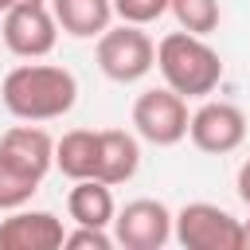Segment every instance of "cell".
I'll list each match as a JSON object with an SVG mask.
<instances>
[{
    "mask_svg": "<svg viewBox=\"0 0 250 250\" xmlns=\"http://www.w3.org/2000/svg\"><path fill=\"white\" fill-rule=\"evenodd\" d=\"M0 160L43 180L51 168H55V141L47 129H39L35 121H23V125H12L4 137H0Z\"/></svg>",
    "mask_w": 250,
    "mask_h": 250,
    "instance_id": "30bf717a",
    "label": "cell"
},
{
    "mask_svg": "<svg viewBox=\"0 0 250 250\" xmlns=\"http://www.w3.org/2000/svg\"><path fill=\"white\" fill-rule=\"evenodd\" d=\"M39 184L43 180H35V176H27V172H20V168H12V164L0 160V211L27 207L31 195L39 191Z\"/></svg>",
    "mask_w": 250,
    "mask_h": 250,
    "instance_id": "2e32d148",
    "label": "cell"
},
{
    "mask_svg": "<svg viewBox=\"0 0 250 250\" xmlns=\"http://www.w3.org/2000/svg\"><path fill=\"white\" fill-rule=\"evenodd\" d=\"M62 238V219L51 211L16 207L8 219H0V250H59Z\"/></svg>",
    "mask_w": 250,
    "mask_h": 250,
    "instance_id": "9c48e42d",
    "label": "cell"
},
{
    "mask_svg": "<svg viewBox=\"0 0 250 250\" xmlns=\"http://www.w3.org/2000/svg\"><path fill=\"white\" fill-rule=\"evenodd\" d=\"M156 70H160L164 86L176 90L180 98H207L223 82L219 51L207 43V35H191L184 27L168 31L156 43Z\"/></svg>",
    "mask_w": 250,
    "mask_h": 250,
    "instance_id": "7a4b0ae2",
    "label": "cell"
},
{
    "mask_svg": "<svg viewBox=\"0 0 250 250\" xmlns=\"http://www.w3.org/2000/svg\"><path fill=\"white\" fill-rule=\"evenodd\" d=\"M234 191H238V199L250 207V156L242 160V168H238V176H234Z\"/></svg>",
    "mask_w": 250,
    "mask_h": 250,
    "instance_id": "d6986e66",
    "label": "cell"
},
{
    "mask_svg": "<svg viewBox=\"0 0 250 250\" xmlns=\"http://www.w3.org/2000/svg\"><path fill=\"white\" fill-rule=\"evenodd\" d=\"M55 168L66 180H90L98 172V133L94 129H70L55 141Z\"/></svg>",
    "mask_w": 250,
    "mask_h": 250,
    "instance_id": "5bb4252c",
    "label": "cell"
},
{
    "mask_svg": "<svg viewBox=\"0 0 250 250\" xmlns=\"http://www.w3.org/2000/svg\"><path fill=\"white\" fill-rule=\"evenodd\" d=\"M113 211H117V203H113L109 184H102L94 176L90 180H74V188L66 195V215L78 227H109L113 223Z\"/></svg>",
    "mask_w": 250,
    "mask_h": 250,
    "instance_id": "4fadbf2b",
    "label": "cell"
},
{
    "mask_svg": "<svg viewBox=\"0 0 250 250\" xmlns=\"http://www.w3.org/2000/svg\"><path fill=\"white\" fill-rule=\"evenodd\" d=\"M188 98H180L176 90L160 86V90H145L133 102V129L141 141L156 145V148H172L188 137Z\"/></svg>",
    "mask_w": 250,
    "mask_h": 250,
    "instance_id": "5b68a950",
    "label": "cell"
},
{
    "mask_svg": "<svg viewBox=\"0 0 250 250\" xmlns=\"http://www.w3.org/2000/svg\"><path fill=\"white\" fill-rule=\"evenodd\" d=\"M168 12L191 35H211L219 27V0H168Z\"/></svg>",
    "mask_w": 250,
    "mask_h": 250,
    "instance_id": "9a60e30c",
    "label": "cell"
},
{
    "mask_svg": "<svg viewBox=\"0 0 250 250\" xmlns=\"http://www.w3.org/2000/svg\"><path fill=\"white\" fill-rule=\"evenodd\" d=\"M62 246H70V250H113L117 242H113L109 227H78L74 223V230L62 238Z\"/></svg>",
    "mask_w": 250,
    "mask_h": 250,
    "instance_id": "ac0fdd59",
    "label": "cell"
},
{
    "mask_svg": "<svg viewBox=\"0 0 250 250\" xmlns=\"http://www.w3.org/2000/svg\"><path fill=\"white\" fill-rule=\"evenodd\" d=\"M0 102L16 121H55L78 102V78L55 62H20L4 74Z\"/></svg>",
    "mask_w": 250,
    "mask_h": 250,
    "instance_id": "6da1fadb",
    "label": "cell"
},
{
    "mask_svg": "<svg viewBox=\"0 0 250 250\" xmlns=\"http://www.w3.org/2000/svg\"><path fill=\"white\" fill-rule=\"evenodd\" d=\"M242 250H250V219H242Z\"/></svg>",
    "mask_w": 250,
    "mask_h": 250,
    "instance_id": "ffe728a7",
    "label": "cell"
},
{
    "mask_svg": "<svg viewBox=\"0 0 250 250\" xmlns=\"http://www.w3.org/2000/svg\"><path fill=\"white\" fill-rule=\"evenodd\" d=\"M188 137L199 152H211V156L234 152L246 141V113L234 102H203L188 117Z\"/></svg>",
    "mask_w": 250,
    "mask_h": 250,
    "instance_id": "ba28073f",
    "label": "cell"
},
{
    "mask_svg": "<svg viewBox=\"0 0 250 250\" xmlns=\"http://www.w3.org/2000/svg\"><path fill=\"white\" fill-rule=\"evenodd\" d=\"M94 59H98V70L109 82H121L125 86V82H141L156 66V43L137 23H117V27L109 23L98 35Z\"/></svg>",
    "mask_w": 250,
    "mask_h": 250,
    "instance_id": "3957f363",
    "label": "cell"
},
{
    "mask_svg": "<svg viewBox=\"0 0 250 250\" xmlns=\"http://www.w3.org/2000/svg\"><path fill=\"white\" fill-rule=\"evenodd\" d=\"M164 12H168V0H113V16L121 23H137V27L160 20Z\"/></svg>",
    "mask_w": 250,
    "mask_h": 250,
    "instance_id": "e0dca14e",
    "label": "cell"
},
{
    "mask_svg": "<svg viewBox=\"0 0 250 250\" xmlns=\"http://www.w3.org/2000/svg\"><path fill=\"white\" fill-rule=\"evenodd\" d=\"M113 242L125 250H160L172 238V211L160 199H133L113 211Z\"/></svg>",
    "mask_w": 250,
    "mask_h": 250,
    "instance_id": "52a82bcc",
    "label": "cell"
},
{
    "mask_svg": "<svg viewBox=\"0 0 250 250\" xmlns=\"http://www.w3.org/2000/svg\"><path fill=\"white\" fill-rule=\"evenodd\" d=\"M16 4H27V0H0V16H4L8 8H16Z\"/></svg>",
    "mask_w": 250,
    "mask_h": 250,
    "instance_id": "44dd1931",
    "label": "cell"
},
{
    "mask_svg": "<svg viewBox=\"0 0 250 250\" xmlns=\"http://www.w3.org/2000/svg\"><path fill=\"white\" fill-rule=\"evenodd\" d=\"M172 238L184 250H242V219L219 203H184L172 215Z\"/></svg>",
    "mask_w": 250,
    "mask_h": 250,
    "instance_id": "277c9868",
    "label": "cell"
},
{
    "mask_svg": "<svg viewBox=\"0 0 250 250\" xmlns=\"http://www.w3.org/2000/svg\"><path fill=\"white\" fill-rule=\"evenodd\" d=\"M55 23L74 39H98L113 23V0H47Z\"/></svg>",
    "mask_w": 250,
    "mask_h": 250,
    "instance_id": "7c38bea8",
    "label": "cell"
},
{
    "mask_svg": "<svg viewBox=\"0 0 250 250\" xmlns=\"http://www.w3.org/2000/svg\"><path fill=\"white\" fill-rule=\"evenodd\" d=\"M4 47L20 59H43L55 51L59 43V23L51 16V4L47 0H27V4H16L4 12Z\"/></svg>",
    "mask_w": 250,
    "mask_h": 250,
    "instance_id": "8992f818",
    "label": "cell"
},
{
    "mask_svg": "<svg viewBox=\"0 0 250 250\" xmlns=\"http://www.w3.org/2000/svg\"><path fill=\"white\" fill-rule=\"evenodd\" d=\"M141 168V141L125 129H102L98 133V172L94 180L117 188V184H129Z\"/></svg>",
    "mask_w": 250,
    "mask_h": 250,
    "instance_id": "8fae6325",
    "label": "cell"
}]
</instances>
